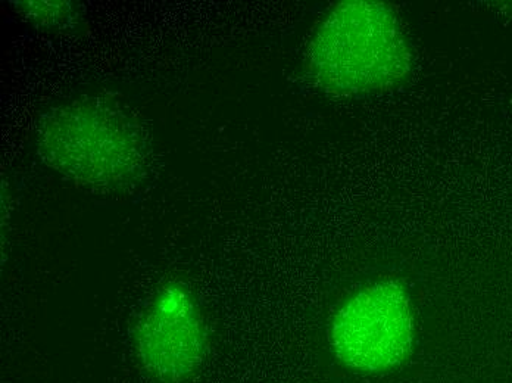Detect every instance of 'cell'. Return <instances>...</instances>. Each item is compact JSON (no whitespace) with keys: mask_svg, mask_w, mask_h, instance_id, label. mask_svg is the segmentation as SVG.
I'll return each mask as SVG.
<instances>
[{"mask_svg":"<svg viewBox=\"0 0 512 383\" xmlns=\"http://www.w3.org/2000/svg\"><path fill=\"white\" fill-rule=\"evenodd\" d=\"M39 152L74 182L114 188L142 170L145 142L136 121L101 99H78L43 118Z\"/></svg>","mask_w":512,"mask_h":383,"instance_id":"2","label":"cell"},{"mask_svg":"<svg viewBox=\"0 0 512 383\" xmlns=\"http://www.w3.org/2000/svg\"><path fill=\"white\" fill-rule=\"evenodd\" d=\"M18 5V11L43 26L64 23L71 14L70 6L65 2H18Z\"/></svg>","mask_w":512,"mask_h":383,"instance_id":"5","label":"cell"},{"mask_svg":"<svg viewBox=\"0 0 512 383\" xmlns=\"http://www.w3.org/2000/svg\"><path fill=\"white\" fill-rule=\"evenodd\" d=\"M134 348L140 366L158 382H187L202 369L208 326L186 283L173 280L158 289L137 322Z\"/></svg>","mask_w":512,"mask_h":383,"instance_id":"4","label":"cell"},{"mask_svg":"<svg viewBox=\"0 0 512 383\" xmlns=\"http://www.w3.org/2000/svg\"><path fill=\"white\" fill-rule=\"evenodd\" d=\"M415 344L411 295L384 279L352 295L334 314L330 347L337 360L365 375L389 372L408 360Z\"/></svg>","mask_w":512,"mask_h":383,"instance_id":"3","label":"cell"},{"mask_svg":"<svg viewBox=\"0 0 512 383\" xmlns=\"http://www.w3.org/2000/svg\"><path fill=\"white\" fill-rule=\"evenodd\" d=\"M309 76L329 95H374L408 79L412 51L395 9L377 0L334 5L309 43Z\"/></svg>","mask_w":512,"mask_h":383,"instance_id":"1","label":"cell"}]
</instances>
